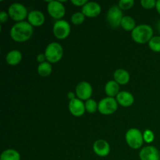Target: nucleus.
<instances>
[{
	"label": "nucleus",
	"mask_w": 160,
	"mask_h": 160,
	"mask_svg": "<svg viewBox=\"0 0 160 160\" xmlns=\"http://www.w3.org/2000/svg\"><path fill=\"white\" fill-rule=\"evenodd\" d=\"M75 93L78 96V98L82 100V101H87L90 99L93 93V88H92L91 84L87 81H81L77 85Z\"/></svg>",
	"instance_id": "nucleus-10"
},
{
	"label": "nucleus",
	"mask_w": 160,
	"mask_h": 160,
	"mask_svg": "<svg viewBox=\"0 0 160 160\" xmlns=\"http://www.w3.org/2000/svg\"><path fill=\"white\" fill-rule=\"evenodd\" d=\"M68 108L70 113L76 117L83 116L86 111L85 105H84V102L78 98H75L74 99L70 100L69 102Z\"/></svg>",
	"instance_id": "nucleus-11"
},
{
	"label": "nucleus",
	"mask_w": 160,
	"mask_h": 160,
	"mask_svg": "<svg viewBox=\"0 0 160 160\" xmlns=\"http://www.w3.org/2000/svg\"><path fill=\"white\" fill-rule=\"evenodd\" d=\"M45 21V15L39 10H32L28 13V22L32 27H41Z\"/></svg>",
	"instance_id": "nucleus-15"
},
{
	"label": "nucleus",
	"mask_w": 160,
	"mask_h": 160,
	"mask_svg": "<svg viewBox=\"0 0 160 160\" xmlns=\"http://www.w3.org/2000/svg\"><path fill=\"white\" fill-rule=\"evenodd\" d=\"M159 156H160V151H159Z\"/></svg>",
	"instance_id": "nucleus-35"
},
{
	"label": "nucleus",
	"mask_w": 160,
	"mask_h": 160,
	"mask_svg": "<svg viewBox=\"0 0 160 160\" xmlns=\"http://www.w3.org/2000/svg\"><path fill=\"white\" fill-rule=\"evenodd\" d=\"M153 37V29L148 24H139L131 32V38L138 44L148 43Z\"/></svg>",
	"instance_id": "nucleus-2"
},
{
	"label": "nucleus",
	"mask_w": 160,
	"mask_h": 160,
	"mask_svg": "<svg viewBox=\"0 0 160 160\" xmlns=\"http://www.w3.org/2000/svg\"><path fill=\"white\" fill-rule=\"evenodd\" d=\"M7 12L9 17L17 23L24 21L25 19L28 18L29 13L27 8L23 4L19 2H14L11 4L8 9Z\"/></svg>",
	"instance_id": "nucleus-5"
},
{
	"label": "nucleus",
	"mask_w": 160,
	"mask_h": 160,
	"mask_svg": "<svg viewBox=\"0 0 160 160\" xmlns=\"http://www.w3.org/2000/svg\"><path fill=\"white\" fill-rule=\"evenodd\" d=\"M141 5L144 9H152L153 8H156V0H142Z\"/></svg>",
	"instance_id": "nucleus-28"
},
{
	"label": "nucleus",
	"mask_w": 160,
	"mask_h": 160,
	"mask_svg": "<svg viewBox=\"0 0 160 160\" xmlns=\"http://www.w3.org/2000/svg\"><path fill=\"white\" fill-rule=\"evenodd\" d=\"M120 27L125 31L132 32L137 26H136L135 20H134L133 17H130V16H123L121 23H120Z\"/></svg>",
	"instance_id": "nucleus-20"
},
{
	"label": "nucleus",
	"mask_w": 160,
	"mask_h": 160,
	"mask_svg": "<svg viewBox=\"0 0 160 160\" xmlns=\"http://www.w3.org/2000/svg\"><path fill=\"white\" fill-rule=\"evenodd\" d=\"M45 56L47 62L56 63L59 62L63 56V48L58 42H51L47 45L45 50Z\"/></svg>",
	"instance_id": "nucleus-3"
},
{
	"label": "nucleus",
	"mask_w": 160,
	"mask_h": 160,
	"mask_svg": "<svg viewBox=\"0 0 160 160\" xmlns=\"http://www.w3.org/2000/svg\"><path fill=\"white\" fill-rule=\"evenodd\" d=\"M148 47L155 52H160V36H153L148 42Z\"/></svg>",
	"instance_id": "nucleus-24"
},
{
	"label": "nucleus",
	"mask_w": 160,
	"mask_h": 160,
	"mask_svg": "<svg viewBox=\"0 0 160 160\" xmlns=\"http://www.w3.org/2000/svg\"><path fill=\"white\" fill-rule=\"evenodd\" d=\"M123 12L122 9L118 6V5H114L111 6L107 12L106 20L109 26L112 28H117L120 26V23L123 19Z\"/></svg>",
	"instance_id": "nucleus-7"
},
{
	"label": "nucleus",
	"mask_w": 160,
	"mask_h": 160,
	"mask_svg": "<svg viewBox=\"0 0 160 160\" xmlns=\"http://www.w3.org/2000/svg\"><path fill=\"white\" fill-rule=\"evenodd\" d=\"M87 2L88 1L86 0H72L71 1L72 4L76 6H81V7H83Z\"/></svg>",
	"instance_id": "nucleus-30"
},
{
	"label": "nucleus",
	"mask_w": 160,
	"mask_h": 160,
	"mask_svg": "<svg viewBox=\"0 0 160 160\" xmlns=\"http://www.w3.org/2000/svg\"><path fill=\"white\" fill-rule=\"evenodd\" d=\"M33 27L28 21L16 23L11 28L9 34L11 38L17 42H24L29 40L33 35Z\"/></svg>",
	"instance_id": "nucleus-1"
},
{
	"label": "nucleus",
	"mask_w": 160,
	"mask_h": 160,
	"mask_svg": "<svg viewBox=\"0 0 160 160\" xmlns=\"http://www.w3.org/2000/svg\"><path fill=\"white\" fill-rule=\"evenodd\" d=\"M38 73L41 77H48L52 71V64L48 62H44L40 63L38 66Z\"/></svg>",
	"instance_id": "nucleus-22"
},
{
	"label": "nucleus",
	"mask_w": 160,
	"mask_h": 160,
	"mask_svg": "<svg viewBox=\"0 0 160 160\" xmlns=\"http://www.w3.org/2000/svg\"><path fill=\"white\" fill-rule=\"evenodd\" d=\"M36 60L38 61V62H39V64L40 63H42V62H46V57H45V53H40V54H38L37 56V57H36Z\"/></svg>",
	"instance_id": "nucleus-31"
},
{
	"label": "nucleus",
	"mask_w": 160,
	"mask_h": 160,
	"mask_svg": "<svg viewBox=\"0 0 160 160\" xmlns=\"http://www.w3.org/2000/svg\"><path fill=\"white\" fill-rule=\"evenodd\" d=\"M0 160H20V154L17 150L9 148L2 152Z\"/></svg>",
	"instance_id": "nucleus-21"
},
{
	"label": "nucleus",
	"mask_w": 160,
	"mask_h": 160,
	"mask_svg": "<svg viewBox=\"0 0 160 160\" xmlns=\"http://www.w3.org/2000/svg\"><path fill=\"white\" fill-rule=\"evenodd\" d=\"M105 92L107 97H117L120 92V84H117L115 81H109L105 85Z\"/></svg>",
	"instance_id": "nucleus-19"
},
{
	"label": "nucleus",
	"mask_w": 160,
	"mask_h": 160,
	"mask_svg": "<svg viewBox=\"0 0 160 160\" xmlns=\"http://www.w3.org/2000/svg\"><path fill=\"white\" fill-rule=\"evenodd\" d=\"M117 102L123 107H130L134 102V98L132 94L127 91H122L119 92L116 97Z\"/></svg>",
	"instance_id": "nucleus-16"
},
{
	"label": "nucleus",
	"mask_w": 160,
	"mask_h": 160,
	"mask_svg": "<svg viewBox=\"0 0 160 160\" xmlns=\"http://www.w3.org/2000/svg\"><path fill=\"white\" fill-rule=\"evenodd\" d=\"M47 11L48 13L52 18L59 20L65 16L66 9L65 6L60 1H49L47 5Z\"/></svg>",
	"instance_id": "nucleus-9"
},
{
	"label": "nucleus",
	"mask_w": 160,
	"mask_h": 160,
	"mask_svg": "<svg viewBox=\"0 0 160 160\" xmlns=\"http://www.w3.org/2000/svg\"><path fill=\"white\" fill-rule=\"evenodd\" d=\"M101 6L96 2H88L81 9V12L85 17H91V18L98 17L101 13Z\"/></svg>",
	"instance_id": "nucleus-13"
},
{
	"label": "nucleus",
	"mask_w": 160,
	"mask_h": 160,
	"mask_svg": "<svg viewBox=\"0 0 160 160\" xmlns=\"http://www.w3.org/2000/svg\"><path fill=\"white\" fill-rule=\"evenodd\" d=\"M125 139L129 147L133 149H138L143 145V133L137 128H131L127 131Z\"/></svg>",
	"instance_id": "nucleus-4"
},
{
	"label": "nucleus",
	"mask_w": 160,
	"mask_h": 160,
	"mask_svg": "<svg viewBox=\"0 0 160 160\" xmlns=\"http://www.w3.org/2000/svg\"><path fill=\"white\" fill-rule=\"evenodd\" d=\"M158 28H159V32L160 34V21L158 23Z\"/></svg>",
	"instance_id": "nucleus-34"
},
{
	"label": "nucleus",
	"mask_w": 160,
	"mask_h": 160,
	"mask_svg": "<svg viewBox=\"0 0 160 160\" xmlns=\"http://www.w3.org/2000/svg\"><path fill=\"white\" fill-rule=\"evenodd\" d=\"M118 105L115 98L106 97L98 102V112L102 115H111L117 110Z\"/></svg>",
	"instance_id": "nucleus-6"
},
{
	"label": "nucleus",
	"mask_w": 160,
	"mask_h": 160,
	"mask_svg": "<svg viewBox=\"0 0 160 160\" xmlns=\"http://www.w3.org/2000/svg\"><path fill=\"white\" fill-rule=\"evenodd\" d=\"M156 10H157V12H159V14L160 15V0H158V1H156Z\"/></svg>",
	"instance_id": "nucleus-33"
},
{
	"label": "nucleus",
	"mask_w": 160,
	"mask_h": 160,
	"mask_svg": "<svg viewBox=\"0 0 160 160\" xmlns=\"http://www.w3.org/2000/svg\"><path fill=\"white\" fill-rule=\"evenodd\" d=\"M93 151L97 156L100 157H106L110 152V145L106 140L99 139L94 143Z\"/></svg>",
	"instance_id": "nucleus-14"
},
{
	"label": "nucleus",
	"mask_w": 160,
	"mask_h": 160,
	"mask_svg": "<svg viewBox=\"0 0 160 160\" xmlns=\"http://www.w3.org/2000/svg\"><path fill=\"white\" fill-rule=\"evenodd\" d=\"M75 95H76V93L70 92H69L68 94H67V98L70 99V100H73V99H74V98H75Z\"/></svg>",
	"instance_id": "nucleus-32"
},
{
	"label": "nucleus",
	"mask_w": 160,
	"mask_h": 160,
	"mask_svg": "<svg viewBox=\"0 0 160 160\" xmlns=\"http://www.w3.org/2000/svg\"><path fill=\"white\" fill-rule=\"evenodd\" d=\"M143 138L144 142H146V143H152L155 139V134L153 133V131L149 129L145 130L143 133Z\"/></svg>",
	"instance_id": "nucleus-27"
},
{
	"label": "nucleus",
	"mask_w": 160,
	"mask_h": 160,
	"mask_svg": "<svg viewBox=\"0 0 160 160\" xmlns=\"http://www.w3.org/2000/svg\"><path fill=\"white\" fill-rule=\"evenodd\" d=\"M6 62L10 66H17L21 62L22 54L19 50L13 49L7 53L6 57Z\"/></svg>",
	"instance_id": "nucleus-18"
},
{
	"label": "nucleus",
	"mask_w": 160,
	"mask_h": 160,
	"mask_svg": "<svg viewBox=\"0 0 160 160\" xmlns=\"http://www.w3.org/2000/svg\"><path fill=\"white\" fill-rule=\"evenodd\" d=\"M9 14L6 11H1L0 12V22H1V23H6L8 20V19H9Z\"/></svg>",
	"instance_id": "nucleus-29"
},
{
	"label": "nucleus",
	"mask_w": 160,
	"mask_h": 160,
	"mask_svg": "<svg viewBox=\"0 0 160 160\" xmlns=\"http://www.w3.org/2000/svg\"><path fill=\"white\" fill-rule=\"evenodd\" d=\"M134 0H120L118 3V6L122 10H128L134 6Z\"/></svg>",
	"instance_id": "nucleus-26"
},
{
	"label": "nucleus",
	"mask_w": 160,
	"mask_h": 160,
	"mask_svg": "<svg viewBox=\"0 0 160 160\" xmlns=\"http://www.w3.org/2000/svg\"><path fill=\"white\" fill-rule=\"evenodd\" d=\"M71 28L67 20H59L54 23L52 28V32L55 37L59 40H64L70 34Z\"/></svg>",
	"instance_id": "nucleus-8"
},
{
	"label": "nucleus",
	"mask_w": 160,
	"mask_h": 160,
	"mask_svg": "<svg viewBox=\"0 0 160 160\" xmlns=\"http://www.w3.org/2000/svg\"><path fill=\"white\" fill-rule=\"evenodd\" d=\"M141 160H159V151L152 145H148L142 148L139 153Z\"/></svg>",
	"instance_id": "nucleus-12"
},
{
	"label": "nucleus",
	"mask_w": 160,
	"mask_h": 160,
	"mask_svg": "<svg viewBox=\"0 0 160 160\" xmlns=\"http://www.w3.org/2000/svg\"><path fill=\"white\" fill-rule=\"evenodd\" d=\"M84 105H85V110L88 113L92 114L95 113L96 111H98V103H97L96 101L92 98L85 101Z\"/></svg>",
	"instance_id": "nucleus-23"
},
{
	"label": "nucleus",
	"mask_w": 160,
	"mask_h": 160,
	"mask_svg": "<svg viewBox=\"0 0 160 160\" xmlns=\"http://www.w3.org/2000/svg\"><path fill=\"white\" fill-rule=\"evenodd\" d=\"M85 16L84 15L82 12H76L71 16V22L74 25H81L84 23L85 20Z\"/></svg>",
	"instance_id": "nucleus-25"
},
{
	"label": "nucleus",
	"mask_w": 160,
	"mask_h": 160,
	"mask_svg": "<svg viewBox=\"0 0 160 160\" xmlns=\"http://www.w3.org/2000/svg\"><path fill=\"white\" fill-rule=\"evenodd\" d=\"M114 81L120 85H124L130 81V73L123 69H117L113 73Z\"/></svg>",
	"instance_id": "nucleus-17"
}]
</instances>
